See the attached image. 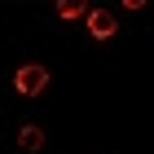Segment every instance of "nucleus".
Instances as JSON below:
<instances>
[{"label": "nucleus", "mask_w": 154, "mask_h": 154, "mask_svg": "<svg viewBox=\"0 0 154 154\" xmlns=\"http://www.w3.org/2000/svg\"><path fill=\"white\" fill-rule=\"evenodd\" d=\"M13 88H18L22 97H40V93L48 88V71H44V66H35V62H31V66H18Z\"/></svg>", "instance_id": "obj_1"}, {"label": "nucleus", "mask_w": 154, "mask_h": 154, "mask_svg": "<svg viewBox=\"0 0 154 154\" xmlns=\"http://www.w3.org/2000/svg\"><path fill=\"white\" fill-rule=\"evenodd\" d=\"M88 31H93L97 40H110V35L119 31V22H115L110 9H88Z\"/></svg>", "instance_id": "obj_2"}, {"label": "nucleus", "mask_w": 154, "mask_h": 154, "mask_svg": "<svg viewBox=\"0 0 154 154\" xmlns=\"http://www.w3.org/2000/svg\"><path fill=\"white\" fill-rule=\"evenodd\" d=\"M18 145H22V150H44V128H35V123H22V128H18Z\"/></svg>", "instance_id": "obj_3"}, {"label": "nucleus", "mask_w": 154, "mask_h": 154, "mask_svg": "<svg viewBox=\"0 0 154 154\" xmlns=\"http://www.w3.org/2000/svg\"><path fill=\"white\" fill-rule=\"evenodd\" d=\"M57 13H62V18H88V9H84L79 0H62V5H57Z\"/></svg>", "instance_id": "obj_4"}]
</instances>
